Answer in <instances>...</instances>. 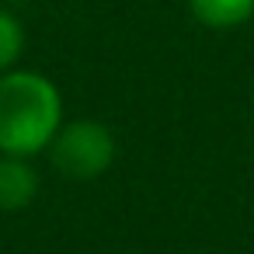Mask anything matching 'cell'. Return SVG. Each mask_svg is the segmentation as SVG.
<instances>
[{
    "label": "cell",
    "instance_id": "6da1fadb",
    "mask_svg": "<svg viewBox=\"0 0 254 254\" xmlns=\"http://www.w3.org/2000/svg\"><path fill=\"white\" fill-rule=\"evenodd\" d=\"M63 122L66 101L53 77L28 66L0 73V153L46 157Z\"/></svg>",
    "mask_w": 254,
    "mask_h": 254
},
{
    "label": "cell",
    "instance_id": "7a4b0ae2",
    "mask_svg": "<svg viewBox=\"0 0 254 254\" xmlns=\"http://www.w3.org/2000/svg\"><path fill=\"white\" fill-rule=\"evenodd\" d=\"M49 164L66 181H98L119 160V139L101 119H66L46 150Z\"/></svg>",
    "mask_w": 254,
    "mask_h": 254
},
{
    "label": "cell",
    "instance_id": "3957f363",
    "mask_svg": "<svg viewBox=\"0 0 254 254\" xmlns=\"http://www.w3.org/2000/svg\"><path fill=\"white\" fill-rule=\"evenodd\" d=\"M42 191V174L32 157L0 153V212H25Z\"/></svg>",
    "mask_w": 254,
    "mask_h": 254
},
{
    "label": "cell",
    "instance_id": "277c9868",
    "mask_svg": "<svg viewBox=\"0 0 254 254\" xmlns=\"http://www.w3.org/2000/svg\"><path fill=\"white\" fill-rule=\"evenodd\" d=\"M185 7L209 32H233L254 18V0H185Z\"/></svg>",
    "mask_w": 254,
    "mask_h": 254
},
{
    "label": "cell",
    "instance_id": "5b68a950",
    "mask_svg": "<svg viewBox=\"0 0 254 254\" xmlns=\"http://www.w3.org/2000/svg\"><path fill=\"white\" fill-rule=\"evenodd\" d=\"M28 49V32H25V21L0 4V73H7L14 66H21V56Z\"/></svg>",
    "mask_w": 254,
    "mask_h": 254
}]
</instances>
